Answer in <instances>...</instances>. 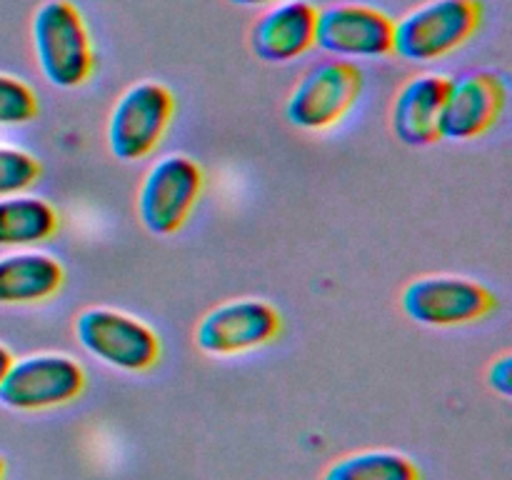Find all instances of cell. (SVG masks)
<instances>
[{"label": "cell", "instance_id": "6da1fadb", "mask_svg": "<svg viewBox=\"0 0 512 480\" xmlns=\"http://www.w3.org/2000/svg\"><path fill=\"white\" fill-rule=\"evenodd\" d=\"M30 33L40 73L53 88L75 90L88 83L95 70V48L73 0H45L38 5Z\"/></svg>", "mask_w": 512, "mask_h": 480}, {"label": "cell", "instance_id": "7a4b0ae2", "mask_svg": "<svg viewBox=\"0 0 512 480\" xmlns=\"http://www.w3.org/2000/svg\"><path fill=\"white\" fill-rule=\"evenodd\" d=\"M480 25V0H428L395 20L393 53L405 63H438L470 43Z\"/></svg>", "mask_w": 512, "mask_h": 480}, {"label": "cell", "instance_id": "3957f363", "mask_svg": "<svg viewBox=\"0 0 512 480\" xmlns=\"http://www.w3.org/2000/svg\"><path fill=\"white\" fill-rule=\"evenodd\" d=\"M365 75L350 60L325 58L310 65L285 100V120L305 133L343 123L363 93Z\"/></svg>", "mask_w": 512, "mask_h": 480}, {"label": "cell", "instance_id": "277c9868", "mask_svg": "<svg viewBox=\"0 0 512 480\" xmlns=\"http://www.w3.org/2000/svg\"><path fill=\"white\" fill-rule=\"evenodd\" d=\"M175 115V95L158 80L125 88L108 115L105 140L120 163H135L158 150Z\"/></svg>", "mask_w": 512, "mask_h": 480}, {"label": "cell", "instance_id": "5b68a950", "mask_svg": "<svg viewBox=\"0 0 512 480\" xmlns=\"http://www.w3.org/2000/svg\"><path fill=\"white\" fill-rule=\"evenodd\" d=\"M75 340L88 355L123 373H143L160 358V338L148 323L115 308L80 310L73 323Z\"/></svg>", "mask_w": 512, "mask_h": 480}, {"label": "cell", "instance_id": "8992f818", "mask_svg": "<svg viewBox=\"0 0 512 480\" xmlns=\"http://www.w3.org/2000/svg\"><path fill=\"white\" fill-rule=\"evenodd\" d=\"M203 168L183 153L155 160L135 195L138 220L148 233L173 235L188 223L203 193Z\"/></svg>", "mask_w": 512, "mask_h": 480}, {"label": "cell", "instance_id": "52a82bcc", "mask_svg": "<svg viewBox=\"0 0 512 480\" xmlns=\"http://www.w3.org/2000/svg\"><path fill=\"white\" fill-rule=\"evenodd\" d=\"M493 290L463 275H420L400 293V308L428 328H458L478 323L495 310Z\"/></svg>", "mask_w": 512, "mask_h": 480}, {"label": "cell", "instance_id": "ba28073f", "mask_svg": "<svg viewBox=\"0 0 512 480\" xmlns=\"http://www.w3.org/2000/svg\"><path fill=\"white\" fill-rule=\"evenodd\" d=\"M85 388V370L65 353H33L13 358L0 380V403L13 410H48L70 403Z\"/></svg>", "mask_w": 512, "mask_h": 480}, {"label": "cell", "instance_id": "9c48e42d", "mask_svg": "<svg viewBox=\"0 0 512 480\" xmlns=\"http://www.w3.org/2000/svg\"><path fill=\"white\" fill-rule=\"evenodd\" d=\"M278 308L263 298L225 300L195 325V345L208 355H240L273 343L280 333Z\"/></svg>", "mask_w": 512, "mask_h": 480}, {"label": "cell", "instance_id": "30bf717a", "mask_svg": "<svg viewBox=\"0 0 512 480\" xmlns=\"http://www.w3.org/2000/svg\"><path fill=\"white\" fill-rule=\"evenodd\" d=\"M395 20L380 8L338 3L318 10L315 48L340 60H378L393 53Z\"/></svg>", "mask_w": 512, "mask_h": 480}, {"label": "cell", "instance_id": "8fae6325", "mask_svg": "<svg viewBox=\"0 0 512 480\" xmlns=\"http://www.w3.org/2000/svg\"><path fill=\"white\" fill-rule=\"evenodd\" d=\"M508 103V80L498 70H468L448 80L440 140L468 143L488 133Z\"/></svg>", "mask_w": 512, "mask_h": 480}, {"label": "cell", "instance_id": "7c38bea8", "mask_svg": "<svg viewBox=\"0 0 512 480\" xmlns=\"http://www.w3.org/2000/svg\"><path fill=\"white\" fill-rule=\"evenodd\" d=\"M318 8L308 0L275 3L255 20L250 48L265 63H290L315 48Z\"/></svg>", "mask_w": 512, "mask_h": 480}, {"label": "cell", "instance_id": "4fadbf2b", "mask_svg": "<svg viewBox=\"0 0 512 480\" xmlns=\"http://www.w3.org/2000/svg\"><path fill=\"white\" fill-rule=\"evenodd\" d=\"M448 80L440 73H420L400 85L390 105V128L400 143L413 148L438 143Z\"/></svg>", "mask_w": 512, "mask_h": 480}, {"label": "cell", "instance_id": "5bb4252c", "mask_svg": "<svg viewBox=\"0 0 512 480\" xmlns=\"http://www.w3.org/2000/svg\"><path fill=\"white\" fill-rule=\"evenodd\" d=\"M65 283V268L55 255L23 248L0 255V305L45 303Z\"/></svg>", "mask_w": 512, "mask_h": 480}, {"label": "cell", "instance_id": "9a60e30c", "mask_svg": "<svg viewBox=\"0 0 512 480\" xmlns=\"http://www.w3.org/2000/svg\"><path fill=\"white\" fill-rule=\"evenodd\" d=\"M58 210L45 198L28 193L0 198V248H35L58 233Z\"/></svg>", "mask_w": 512, "mask_h": 480}, {"label": "cell", "instance_id": "2e32d148", "mask_svg": "<svg viewBox=\"0 0 512 480\" xmlns=\"http://www.w3.org/2000/svg\"><path fill=\"white\" fill-rule=\"evenodd\" d=\"M323 480H418V468L393 450H363L335 460Z\"/></svg>", "mask_w": 512, "mask_h": 480}, {"label": "cell", "instance_id": "e0dca14e", "mask_svg": "<svg viewBox=\"0 0 512 480\" xmlns=\"http://www.w3.org/2000/svg\"><path fill=\"white\" fill-rule=\"evenodd\" d=\"M40 160L15 145H0V198L25 193L40 180Z\"/></svg>", "mask_w": 512, "mask_h": 480}, {"label": "cell", "instance_id": "ac0fdd59", "mask_svg": "<svg viewBox=\"0 0 512 480\" xmlns=\"http://www.w3.org/2000/svg\"><path fill=\"white\" fill-rule=\"evenodd\" d=\"M38 115V95L25 80L0 73V125H25Z\"/></svg>", "mask_w": 512, "mask_h": 480}, {"label": "cell", "instance_id": "d6986e66", "mask_svg": "<svg viewBox=\"0 0 512 480\" xmlns=\"http://www.w3.org/2000/svg\"><path fill=\"white\" fill-rule=\"evenodd\" d=\"M510 365H512L510 355H500V358L493 360V365H490V368H488L490 388L498 390V393L503 395V398H510V393H512Z\"/></svg>", "mask_w": 512, "mask_h": 480}, {"label": "cell", "instance_id": "ffe728a7", "mask_svg": "<svg viewBox=\"0 0 512 480\" xmlns=\"http://www.w3.org/2000/svg\"><path fill=\"white\" fill-rule=\"evenodd\" d=\"M10 363H13V353H10L8 345L0 343V380H3L5 373H8Z\"/></svg>", "mask_w": 512, "mask_h": 480}, {"label": "cell", "instance_id": "44dd1931", "mask_svg": "<svg viewBox=\"0 0 512 480\" xmlns=\"http://www.w3.org/2000/svg\"><path fill=\"white\" fill-rule=\"evenodd\" d=\"M228 3L240 5V8H260V5H275L283 3V0H228Z\"/></svg>", "mask_w": 512, "mask_h": 480}, {"label": "cell", "instance_id": "7402d4cb", "mask_svg": "<svg viewBox=\"0 0 512 480\" xmlns=\"http://www.w3.org/2000/svg\"><path fill=\"white\" fill-rule=\"evenodd\" d=\"M3 473H5V463H3V458H0V480H3Z\"/></svg>", "mask_w": 512, "mask_h": 480}]
</instances>
